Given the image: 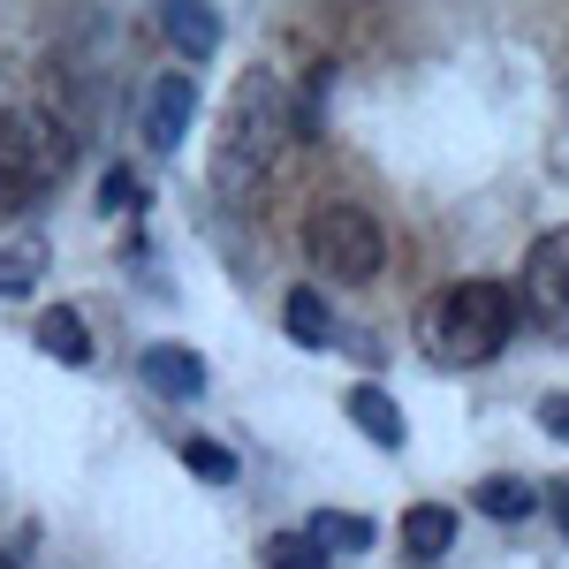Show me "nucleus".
Returning a JSON list of instances; mask_svg holds the SVG:
<instances>
[{
	"mask_svg": "<svg viewBox=\"0 0 569 569\" xmlns=\"http://www.w3.org/2000/svg\"><path fill=\"white\" fill-rule=\"evenodd\" d=\"M456 547V509H440V501H418L410 517H402V555L410 562H433Z\"/></svg>",
	"mask_w": 569,
	"mask_h": 569,
	"instance_id": "nucleus-10",
	"label": "nucleus"
},
{
	"mask_svg": "<svg viewBox=\"0 0 569 569\" xmlns=\"http://www.w3.org/2000/svg\"><path fill=\"white\" fill-rule=\"evenodd\" d=\"M46 273V251L39 243H16V251H0V297H23V289H39Z\"/></svg>",
	"mask_w": 569,
	"mask_h": 569,
	"instance_id": "nucleus-15",
	"label": "nucleus"
},
{
	"mask_svg": "<svg viewBox=\"0 0 569 569\" xmlns=\"http://www.w3.org/2000/svg\"><path fill=\"white\" fill-rule=\"evenodd\" d=\"M539 426L555 440H569V395H547V402H539Z\"/></svg>",
	"mask_w": 569,
	"mask_h": 569,
	"instance_id": "nucleus-19",
	"label": "nucleus"
},
{
	"mask_svg": "<svg viewBox=\"0 0 569 569\" xmlns=\"http://www.w3.org/2000/svg\"><path fill=\"white\" fill-rule=\"evenodd\" d=\"M190 122H198V84H190V69H168L152 84V99H144V144L176 152L182 137H190Z\"/></svg>",
	"mask_w": 569,
	"mask_h": 569,
	"instance_id": "nucleus-6",
	"label": "nucleus"
},
{
	"mask_svg": "<svg viewBox=\"0 0 569 569\" xmlns=\"http://www.w3.org/2000/svg\"><path fill=\"white\" fill-rule=\"evenodd\" d=\"M471 501H479L486 517H501V525H525L531 509H539V486H531V479H486Z\"/></svg>",
	"mask_w": 569,
	"mask_h": 569,
	"instance_id": "nucleus-14",
	"label": "nucleus"
},
{
	"mask_svg": "<svg viewBox=\"0 0 569 569\" xmlns=\"http://www.w3.org/2000/svg\"><path fill=\"white\" fill-rule=\"evenodd\" d=\"M69 168H77V137L53 114H39V107H8L0 114V213L46 198Z\"/></svg>",
	"mask_w": 569,
	"mask_h": 569,
	"instance_id": "nucleus-3",
	"label": "nucleus"
},
{
	"mask_svg": "<svg viewBox=\"0 0 569 569\" xmlns=\"http://www.w3.org/2000/svg\"><path fill=\"white\" fill-rule=\"evenodd\" d=\"M517 311H525V327L569 342V228H547L525 251V266H517Z\"/></svg>",
	"mask_w": 569,
	"mask_h": 569,
	"instance_id": "nucleus-5",
	"label": "nucleus"
},
{
	"mask_svg": "<svg viewBox=\"0 0 569 569\" xmlns=\"http://www.w3.org/2000/svg\"><path fill=\"white\" fill-rule=\"evenodd\" d=\"M176 456H182V463H190V471H198L206 486H228V479H236V456H228L220 440H182Z\"/></svg>",
	"mask_w": 569,
	"mask_h": 569,
	"instance_id": "nucleus-17",
	"label": "nucleus"
},
{
	"mask_svg": "<svg viewBox=\"0 0 569 569\" xmlns=\"http://www.w3.org/2000/svg\"><path fill=\"white\" fill-rule=\"evenodd\" d=\"M281 137H297V107H289L281 77L251 69L243 84L228 91V114H220V137H213V182L236 206L259 198V182L273 176V160H281Z\"/></svg>",
	"mask_w": 569,
	"mask_h": 569,
	"instance_id": "nucleus-1",
	"label": "nucleus"
},
{
	"mask_svg": "<svg viewBox=\"0 0 569 569\" xmlns=\"http://www.w3.org/2000/svg\"><path fill=\"white\" fill-rule=\"evenodd\" d=\"M517 327H525L517 289L471 273V281H448L440 297H426V311H418V350L433 357V365H493V357L509 350Z\"/></svg>",
	"mask_w": 569,
	"mask_h": 569,
	"instance_id": "nucleus-2",
	"label": "nucleus"
},
{
	"mask_svg": "<svg viewBox=\"0 0 569 569\" xmlns=\"http://www.w3.org/2000/svg\"><path fill=\"white\" fill-rule=\"evenodd\" d=\"M266 569H327V547H319L311 531H281V539L266 547Z\"/></svg>",
	"mask_w": 569,
	"mask_h": 569,
	"instance_id": "nucleus-16",
	"label": "nucleus"
},
{
	"mask_svg": "<svg viewBox=\"0 0 569 569\" xmlns=\"http://www.w3.org/2000/svg\"><path fill=\"white\" fill-rule=\"evenodd\" d=\"M160 31H168L190 61H206V53L220 46V16L213 8H182V0H168V8H160Z\"/></svg>",
	"mask_w": 569,
	"mask_h": 569,
	"instance_id": "nucleus-11",
	"label": "nucleus"
},
{
	"mask_svg": "<svg viewBox=\"0 0 569 569\" xmlns=\"http://www.w3.org/2000/svg\"><path fill=\"white\" fill-rule=\"evenodd\" d=\"M555 525L569 531V486H555Z\"/></svg>",
	"mask_w": 569,
	"mask_h": 569,
	"instance_id": "nucleus-20",
	"label": "nucleus"
},
{
	"mask_svg": "<svg viewBox=\"0 0 569 569\" xmlns=\"http://www.w3.org/2000/svg\"><path fill=\"white\" fill-rule=\"evenodd\" d=\"M305 531L327 547V555H365V547L380 539V525H372V517H350V509H311Z\"/></svg>",
	"mask_w": 569,
	"mask_h": 569,
	"instance_id": "nucleus-12",
	"label": "nucleus"
},
{
	"mask_svg": "<svg viewBox=\"0 0 569 569\" xmlns=\"http://www.w3.org/2000/svg\"><path fill=\"white\" fill-rule=\"evenodd\" d=\"M137 380L152 395H168V402H198L206 395V357L190 342H144L137 350Z\"/></svg>",
	"mask_w": 569,
	"mask_h": 569,
	"instance_id": "nucleus-7",
	"label": "nucleus"
},
{
	"mask_svg": "<svg viewBox=\"0 0 569 569\" xmlns=\"http://www.w3.org/2000/svg\"><path fill=\"white\" fill-rule=\"evenodd\" d=\"M31 335H39L46 357H61V365H91V327L69 305H61V311H39V327H31Z\"/></svg>",
	"mask_w": 569,
	"mask_h": 569,
	"instance_id": "nucleus-13",
	"label": "nucleus"
},
{
	"mask_svg": "<svg viewBox=\"0 0 569 569\" xmlns=\"http://www.w3.org/2000/svg\"><path fill=\"white\" fill-rule=\"evenodd\" d=\"M144 206V182L130 176V168H107V182H99V213H137Z\"/></svg>",
	"mask_w": 569,
	"mask_h": 569,
	"instance_id": "nucleus-18",
	"label": "nucleus"
},
{
	"mask_svg": "<svg viewBox=\"0 0 569 569\" xmlns=\"http://www.w3.org/2000/svg\"><path fill=\"white\" fill-rule=\"evenodd\" d=\"M342 410H350L357 426H365V433H372V448H402V440H410V426H402V410H395V395L388 388H372V380H365V388H350V402H342Z\"/></svg>",
	"mask_w": 569,
	"mask_h": 569,
	"instance_id": "nucleus-8",
	"label": "nucleus"
},
{
	"mask_svg": "<svg viewBox=\"0 0 569 569\" xmlns=\"http://www.w3.org/2000/svg\"><path fill=\"white\" fill-rule=\"evenodd\" d=\"M281 327H289V342H305V350H327V342H342V327H335V305H327L319 289H289V305H281Z\"/></svg>",
	"mask_w": 569,
	"mask_h": 569,
	"instance_id": "nucleus-9",
	"label": "nucleus"
},
{
	"mask_svg": "<svg viewBox=\"0 0 569 569\" xmlns=\"http://www.w3.org/2000/svg\"><path fill=\"white\" fill-rule=\"evenodd\" d=\"M305 251L327 281L357 289V281H372L388 266V236H380V220L365 213V206H319L305 220Z\"/></svg>",
	"mask_w": 569,
	"mask_h": 569,
	"instance_id": "nucleus-4",
	"label": "nucleus"
}]
</instances>
